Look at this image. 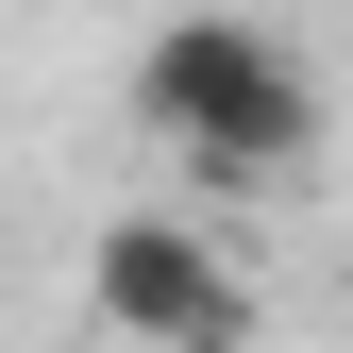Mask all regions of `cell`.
Segmentation results:
<instances>
[{
    "mask_svg": "<svg viewBox=\"0 0 353 353\" xmlns=\"http://www.w3.org/2000/svg\"><path fill=\"white\" fill-rule=\"evenodd\" d=\"M135 135H168L202 185H286L320 152V68L270 17H168L135 51Z\"/></svg>",
    "mask_w": 353,
    "mask_h": 353,
    "instance_id": "obj_1",
    "label": "cell"
},
{
    "mask_svg": "<svg viewBox=\"0 0 353 353\" xmlns=\"http://www.w3.org/2000/svg\"><path fill=\"white\" fill-rule=\"evenodd\" d=\"M84 303L135 353H252V286H236V252H219L202 219H101Z\"/></svg>",
    "mask_w": 353,
    "mask_h": 353,
    "instance_id": "obj_2",
    "label": "cell"
}]
</instances>
